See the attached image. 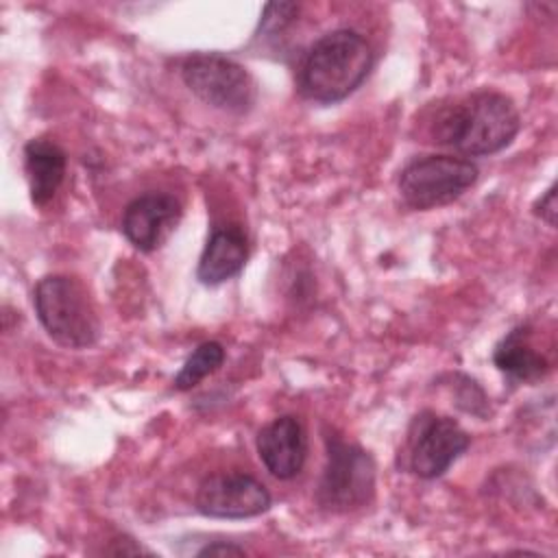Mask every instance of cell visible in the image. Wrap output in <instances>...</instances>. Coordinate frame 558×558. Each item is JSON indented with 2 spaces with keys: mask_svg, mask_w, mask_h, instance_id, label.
I'll list each match as a JSON object with an SVG mask.
<instances>
[{
  "mask_svg": "<svg viewBox=\"0 0 558 558\" xmlns=\"http://www.w3.org/2000/svg\"><path fill=\"white\" fill-rule=\"evenodd\" d=\"M519 126V111L506 94L480 89L442 107L434 118L432 137L462 155L482 157L506 148L517 137Z\"/></svg>",
  "mask_w": 558,
  "mask_h": 558,
  "instance_id": "obj_1",
  "label": "cell"
},
{
  "mask_svg": "<svg viewBox=\"0 0 558 558\" xmlns=\"http://www.w3.org/2000/svg\"><path fill=\"white\" fill-rule=\"evenodd\" d=\"M373 68L368 41L351 28H336L318 37L299 68V89L305 98L333 105L351 96Z\"/></svg>",
  "mask_w": 558,
  "mask_h": 558,
  "instance_id": "obj_2",
  "label": "cell"
},
{
  "mask_svg": "<svg viewBox=\"0 0 558 558\" xmlns=\"http://www.w3.org/2000/svg\"><path fill=\"white\" fill-rule=\"evenodd\" d=\"M37 318L46 333L65 349H87L100 336V320L87 288L68 275H48L33 292Z\"/></svg>",
  "mask_w": 558,
  "mask_h": 558,
  "instance_id": "obj_3",
  "label": "cell"
},
{
  "mask_svg": "<svg viewBox=\"0 0 558 558\" xmlns=\"http://www.w3.org/2000/svg\"><path fill=\"white\" fill-rule=\"evenodd\" d=\"M327 464L316 488V501L333 512L355 510L371 501L375 493V462L362 447L325 436Z\"/></svg>",
  "mask_w": 558,
  "mask_h": 558,
  "instance_id": "obj_4",
  "label": "cell"
},
{
  "mask_svg": "<svg viewBox=\"0 0 558 558\" xmlns=\"http://www.w3.org/2000/svg\"><path fill=\"white\" fill-rule=\"evenodd\" d=\"M183 83L205 105L246 113L255 102V81L235 59L220 52H194L181 65Z\"/></svg>",
  "mask_w": 558,
  "mask_h": 558,
  "instance_id": "obj_5",
  "label": "cell"
},
{
  "mask_svg": "<svg viewBox=\"0 0 558 558\" xmlns=\"http://www.w3.org/2000/svg\"><path fill=\"white\" fill-rule=\"evenodd\" d=\"M471 436L458 421L423 410L408 427L401 464L421 480H436L466 451Z\"/></svg>",
  "mask_w": 558,
  "mask_h": 558,
  "instance_id": "obj_6",
  "label": "cell"
},
{
  "mask_svg": "<svg viewBox=\"0 0 558 558\" xmlns=\"http://www.w3.org/2000/svg\"><path fill=\"white\" fill-rule=\"evenodd\" d=\"M477 181V166L462 157L427 155L410 161L399 174V194L412 209L453 203Z\"/></svg>",
  "mask_w": 558,
  "mask_h": 558,
  "instance_id": "obj_7",
  "label": "cell"
},
{
  "mask_svg": "<svg viewBox=\"0 0 558 558\" xmlns=\"http://www.w3.org/2000/svg\"><path fill=\"white\" fill-rule=\"evenodd\" d=\"M196 510L214 519H248L272 504L268 488L248 473H214L198 484Z\"/></svg>",
  "mask_w": 558,
  "mask_h": 558,
  "instance_id": "obj_8",
  "label": "cell"
},
{
  "mask_svg": "<svg viewBox=\"0 0 558 558\" xmlns=\"http://www.w3.org/2000/svg\"><path fill=\"white\" fill-rule=\"evenodd\" d=\"M179 220L181 203L172 194L146 192L124 207L122 233L135 248L150 253L170 238Z\"/></svg>",
  "mask_w": 558,
  "mask_h": 558,
  "instance_id": "obj_9",
  "label": "cell"
},
{
  "mask_svg": "<svg viewBox=\"0 0 558 558\" xmlns=\"http://www.w3.org/2000/svg\"><path fill=\"white\" fill-rule=\"evenodd\" d=\"M257 453L270 475L279 480L296 477L307 458V436L301 421L283 414L266 423L257 434Z\"/></svg>",
  "mask_w": 558,
  "mask_h": 558,
  "instance_id": "obj_10",
  "label": "cell"
},
{
  "mask_svg": "<svg viewBox=\"0 0 558 558\" xmlns=\"http://www.w3.org/2000/svg\"><path fill=\"white\" fill-rule=\"evenodd\" d=\"M248 257V242L240 227H218L211 231L198 266H196V279L205 286H218L235 277Z\"/></svg>",
  "mask_w": 558,
  "mask_h": 558,
  "instance_id": "obj_11",
  "label": "cell"
},
{
  "mask_svg": "<svg viewBox=\"0 0 558 558\" xmlns=\"http://www.w3.org/2000/svg\"><path fill=\"white\" fill-rule=\"evenodd\" d=\"M65 153L50 140H31L24 146V172L28 181L31 201L44 207L59 190L65 177Z\"/></svg>",
  "mask_w": 558,
  "mask_h": 558,
  "instance_id": "obj_12",
  "label": "cell"
},
{
  "mask_svg": "<svg viewBox=\"0 0 558 558\" xmlns=\"http://www.w3.org/2000/svg\"><path fill=\"white\" fill-rule=\"evenodd\" d=\"M530 333L527 325H519L510 329L493 351L495 366L510 379L536 381L549 371V360L532 347Z\"/></svg>",
  "mask_w": 558,
  "mask_h": 558,
  "instance_id": "obj_13",
  "label": "cell"
},
{
  "mask_svg": "<svg viewBox=\"0 0 558 558\" xmlns=\"http://www.w3.org/2000/svg\"><path fill=\"white\" fill-rule=\"evenodd\" d=\"M225 362V347L216 340L201 342L192 355L183 362L181 371L174 375V388L177 390H190L207 375L216 373Z\"/></svg>",
  "mask_w": 558,
  "mask_h": 558,
  "instance_id": "obj_14",
  "label": "cell"
},
{
  "mask_svg": "<svg viewBox=\"0 0 558 558\" xmlns=\"http://www.w3.org/2000/svg\"><path fill=\"white\" fill-rule=\"evenodd\" d=\"M299 7L294 2H270L264 7L262 20H259V33L264 37H275L286 31V26L294 20V13Z\"/></svg>",
  "mask_w": 558,
  "mask_h": 558,
  "instance_id": "obj_15",
  "label": "cell"
},
{
  "mask_svg": "<svg viewBox=\"0 0 558 558\" xmlns=\"http://www.w3.org/2000/svg\"><path fill=\"white\" fill-rule=\"evenodd\" d=\"M534 214L545 220L549 227L556 225V214H558V205H556V185H549V190L534 203Z\"/></svg>",
  "mask_w": 558,
  "mask_h": 558,
  "instance_id": "obj_16",
  "label": "cell"
},
{
  "mask_svg": "<svg viewBox=\"0 0 558 558\" xmlns=\"http://www.w3.org/2000/svg\"><path fill=\"white\" fill-rule=\"evenodd\" d=\"M198 556H242L244 554V547L235 545V543H227V541H214V543H207L205 547H201L196 551Z\"/></svg>",
  "mask_w": 558,
  "mask_h": 558,
  "instance_id": "obj_17",
  "label": "cell"
}]
</instances>
